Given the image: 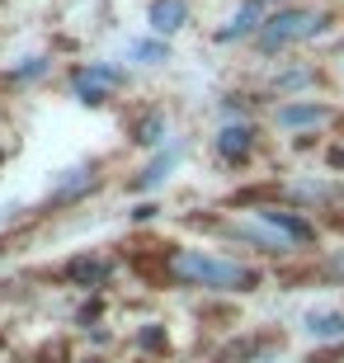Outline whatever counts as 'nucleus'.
Returning <instances> with one entry per match:
<instances>
[{
  "label": "nucleus",
  "instance_id": "1",
  "mask_svg": "<svg viewBox=\"0 0 344 363\" xmlns=\"http://www.w3.org/2000/svg\"><path fill=\"white\" fill-rule=\"evenodd\" d=\"M156 283L165 288H208L217 297H245L260 293L269 283V274L260 264L226 255V250H203V245H160L156 259Z\"/></svg>",
  "mask_w": 344,
  "mask_h": 363
},
{
  "label": "nucleus",
  "instance_id": "2",
  "mask_svg": "<svg viewBox=\"0 0 344 363\" xmlns=\"http://www.w3.org/2000/svg\"><path fill=\"white\" fill-rule=\"evenodd\" d=\"M335 24V10L331 5H306V0H297V5H278V10L265 14V24H260V33H255V52H288V48H297V43H311L321 38L326 28Z\"/></svg>",
  "mask_w": 344,
  "mask_h": 363
},
{
  "label": "nucleus",
  "instance_id": "3",
  "mask_svg": "<svg viewBox=\"0 0 344 363\" xmlns=\"http://www.w3.org/2000/svg\"><path fill=\"white\" fill-rule=\"evenodd\" d=\"M283 350H288V335L274 325H260V330H245V335L217 345L212 363H274L283 359Z\"/></svg>",
  "mask_w": 344,
  "mask_h": 363
},
{
  "label": "nucleus",
  "instance_id": "4",
  "mask_svg": "<svg viewBox=\"0 0 344 363\" xmlns=\"http://www.w3.org/2000/svg\"><path fill=\"white\" fill-rule=\"evenodd\" d=\"M128 85V71L113 67V62H80V67H71V94H76L80 104H104L113 90H123Z\"/></svg>",
  "mask_w": 344,
  "mask_h": 363
},
{
  "label": "nucleus",
  "instance_id": "5",
  "mask_svg": "<svg viewBox=\"0 0 344 363\" xmlns=\"http://www.w3.org/2000/svg\"><path fill=\"white\" fill-rule=\"evenodd\" d=\"M113 274H118V255H104V250H80L62 264V279L80 293H104Z\"/></svg>",
  "mask_w": 344,
  "mask_h": 363
},
{
  "label": "nucleus",
  "instance_id": "6",
  "mask_svg": "<svg viewBox=\"0 0 344 363\" xmlns=\"http://www.w3.org/2000/svg\"><path fill=\"white\" fill-rule=\"evenodd\" d=\"M212 151L222 165H245L260 151V128L250 118H222V128L212 137Z\"/></svg>",
  "mask_w": 344,
  "mask_h": 363
},
{
  "label": "nucleus",
  "instance_id": "7",
  "mask_svg": "<svg viewBox=\"0 0 344 363\" xmlns=\"http://www.w3.org/2000/svg\"><path fill=\"white\" fill-rule=\"evenodd\" d=\"M335 118H340L335 104H316V99H278V108H274V123L297 137L316 133V128H331Z\"/></svg>",
  "mask_w": 344,
  "mask_h": 363
},
{
  "label": "nucleus",
  "instance_id": "8",
  "mask_svg": "<svg viewBox=\"0 0 344 363\" xmlns=\"http://www.w3.org/2000/svg\"><path fill=\"white\" fill-rule=\"evenodd\" d=\"M265 85L274 94H283V99H306V90H321L326 85V71L311 67V62H283Z\"/></svg>",
  "mask_w": 344,
  "mask_h": 363
},
{
  "label": "nucleus",
  "instance_id": "9",
  "mask_svg": "<svg viewBox=\"0 0 344 363\" xmlns=\"http://www.w3.org/2000/svg\"><path fill=\"white\" fill-rule=\"evenodd\" d=\"M297 330L306 340H316V345H340L344 340V307H311Z\"/></svg>",
  "mask_w": 344,
  "mask_h": 363
},
{
  "label": "nucleus",
  "instance_id": "10",
  "mask_svg": "<svg viewBox=\"0 0 344 363\" xmlns=\"http://www.w3.org/2000/svg\"><path fill=\"white\" fill-rule=\"evenodd\" d=\"M146 24L156 38H170L189 24V0H146Z\"/></svg>",
  "mask_w": 344,
  "mask_h": 363
},
{
  "label": "nucleus",
  "instance_id": "11",
  "mask_svg": "<svg viewBox=\"0 0 344 363\" xmlns=\"http://www.w3.org/2000/svg\"><path fill=\"white\" fill-rule=\"evenodd\" d=\"M265 0H240V10H236V19H231V24L226 28H217V33H212V38L217 43H240V38H255V33H260V24H265Z\"/></svg>",
  "mask_w": 344,
  "mask_h": 363
},
{
  "label": "nucleus",
  "instance_id": "12",
  "mask_svg": "<svg viewBox=\"0 0 344 363\" xmlns=\"http://www.w3.org/2000/svg\"><path fill=\"white\" fill-rule=\"evenodd\" d=\"M174 165H179V147H160L156 156H151V161L137 170V179H133L128 189H133V194H151V189H160L165 179H170Z\"/></svg>",
  "mask_w": 344,
  "mask_h": 363
},
{
  "label": "nucleus",
  "instance_id": "13",
  "mask_svg": "<svg viewBox=\"0 0 344 363\" xmlns=\"http://www.w3.org/2000/svg\"><path fill=\"white\" fill-rule=\"evenodd\" d=\"M99 189V175H94V165H76V170H62V179L52 184V199L48 203H80L85 194Z\"/></svg>",
  "mask_w": 344,
  "mask_h": 363
},
{
  "label": "nucleus",
  "instance_id": "14",
  "mask_svg": "<svg viewBox=\"0 0 344 363\" xmlns=\"http://www.w3.org/2000/svg\"><path fill=\"white\" fill-rule=\"evenodd\" d=\"M288 283H331V288H344V250H321L316 264L297 269Z\"/></svg>",
  "mask_w": 344,
  "mask_h": 363
},
{
  "label": "nucleus",
  "instance_id": "15",
  "mask_svg": "<svg viewBox=\"0 0 344 363\" xmlns=\"http://www.w3.org/2000/svg\"><path fill=\"white\" fill-rule=\"evenodd\" d=\"M137 142V147H146V151H160V142L170 137V118H165V108H146V113H137V123H133V133H128Z\"/></svg>",
  "mask_w": 344,
  "mask_h": 363
},
{
  "label": "nucleus",
  "instance_id": "16",
  "mask_svg": "<svg viewBox=\"0 0 344 363\" xmlns=\"http://www.w3.org/2000/svg\"><path fill=\"white\" fill-rule=\"evenodd\" d=\"M128 57H133L137 67H165V62H170V43L165 38H137L133 48H128Z\"/></svg>",
  "mask_w": 344,
  "mask_h": 363
},
{
  "label": "nucleus",
  "instance_id": "17",
  "mask_svg": "<svg viewBox=\"0 0 344 363\" xmlns=\"http://www.w3.org/2000/svg\"><path fill=\"white\" fill-rule=\"evenodd\" d=\"M137 350H142L146 359H165V354H170V335H165V325L146 321L142 330H137Z\"/></svg>",
  "mask_w": 344,
  "mask_h": 363
},
{
  "label": "nucleus",
  "instance_id": "18",
  "mask_svg": "<svg viewBox=\"0 0 344 363\" xmlns=\"http://www.w3.org/2000/svg\"><path fill=\"white\" fill-rule=\"evenodd\" d=\"M48 76V57H24V67L10 71V81H43Z\"/></svg>",
  "mask_w": 344,
  "mask_h": 363
},
{
  "label": "nucleus",
  "instance_id": "19",
  "mask_svg": "<svg viewBox=\"0 0 344 363\" xmlns=\"http://www.w3.org/2000/svg\"><path fill=\"white\" fill-rule=\"evenodd\" d=\"M302 363H344V340L340 345H316L311 354H302Z\"/></svg>",
  "mask_w": 344,
  "mask_h": 363
},
{
  "label": "nucleus",
  "instance_id": "20",
  "mask_svg": "<svg viewBox=\"0 0 344 363\" xmlns=\"http://www.w3.org/2000/svg\"><path fill=\"white\" fill-rule=\"evenodd\" d=\"M326 165H331L335 175H344V142H335V147H326Z\"/></svg>",
  "mask_w": 344,
  "mask_h": 363
},
{
  "label": "nucleus",
  "instance_id": "21",
  "mask_svg": "<svg viewBox=\"0 0 344 363\" xmlns=\"http://www.w3.org/2000/svg\"><path fill=\"white\" fill-rule=\"evenodd\" d=\"M326 227H331V231H344V217H326Z\"/></svg>",
  "mask_w": 344,
  "mask_h": 363
},
{
  "label": "nucleus",
  "instance_id": "22",
  "mask_svg": "<svg viewBox=\"0 0 344 363\" xmlns=\"http://www.w3.org/2000/svg\"><path fill=\"white\" fill-rule=\"evenodd\" d=\"M76 363H109V359H99V354H85V359H76Z\"/></svg>",
  "mask_w": 344,
  "mask_h": 363
},
{
  "label": "nucleus",
  "instance_id": "23",
  "mask_svg": "<svg viewBox=\"0 0 344 363\" xmlns=\"http://www.w3.org/2000/svg\"><path fill=\"white\" fill-rule=\"evenodd\" d=\"M265 5H269V0H265Z\"/></svg>",
  "mask_w": 344,
  "mask_h": 363
}]
</instances>
